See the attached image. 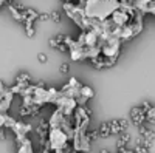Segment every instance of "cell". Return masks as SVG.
Segmentation results:
<instances>
[{
    "mask_svg": "<svg viewBox=\"0 0 155 153\" xmlns=\"http://www.w3.org/2000/svg\"><path fill=\"white\" fill-rule=\"evenodd\" d=\"M127 153H135V150H134V148H132V150H130V148H127Z\"/></svg>",
    "mask_w": 155,
    "mask_h": 153,
    "instance_id": "e575fe53",
    "label": "cell"
},
{
    "mask_svg": "<svg viewBox=\"0 0 155 153\" xmlns=\"http://www.w3.org/2000/svg\"><path fill=\"white\" fill-rule=\"evenodd\" d=\"M146 122L155 124V107H152V108L146 113Z\"/></svg>",
    "mask_w": 155,
    "mask_h": 153,
    "instance_id": "ffe728a7",
    "label": "cell"
},
{
    "mask_svg": "<svg viewBox=\"0 0 155 153\" xmlns=\"http://www.w3.org/2000/svg\"><path fill=\"white\" fill-rule=\"evenodd\" d=\"M34 27L33 23H25V34H27V37H33L34 36Z\"/></svg>",
    "mask_w": 155,
    "mask_h": 153,
    "instance_id": "44dd1931",
    "label": "cell"
},
{
    "mask_svg": "<svg viewBox=\"0 0 155 153\" xmlns=\"http://www.w3.org/2000/svg\"><path fill=\"white\" fill-rule=\"evenodd\" d=\"M37 60L41 62V63H47V62H48V56H47L45 53H39V54H37Z\"/></svg>",
    "mask_w": 155,
    "mask_h": 153,
    "instance_id": "d4e9b609",
    "label": "cell"
},
{
    "mask_svg": "<svg viewBox=\"0 0 155 153\" xmlns=\"http://www.w3.org/2000/svg\"><path fill=\"white\" fill-rule=\"evenodd\" d=\"M90 62H92V67L96 68V70H102V68H104V57H102V56H98L95 59H90Z\"/></svg>",
    "mask_w": 155,
    "mask_h": 153,
    "instance_id": "e0dca14e",
    "label": "cell"
},
{
    "mask_svg": "<svg viewBox=\"0 0 155 153\" xmlns=\"http://www.w3.org/2000/svg\"><path fill=\"white\" fill-rule=\"evenodd\" d=\"M36 133L39 136V144H41V147L47 142L48 139V133H50V125H48V121L42 119L41 122H39V125L36 127Z\"/></svg>",
    "mask_w": 155,
    "mask_h": 153,
    "instance_id": "52a82bcc",
    "label": "cell"
},
{
    "mask_svg": "<svg viewBox=\"0 0 155 153\" xmlns=\"http://www.w3.org/2000/svg\"><path fill=\"white\" fill-rule=\"evenodd\" d=\"M8 9H9V12H11V16H12V19H14V20H17V22H22V12L20 11H17L16 8H14V5H8Z\"/></svg>",
    "mask_w": 155,
    "mask_h": 153,
    "instance_id": "ac0fdd59",
    "label": "cell"
},
{
    "mask_svg": "<svg viewBox=\"0 0 155 153\" xmlns=\"http://www.w3.org/2000/svg\"><path fill=\"white\" fill-rule=\"evenodd\" d=\"M48 144H50V147H51L53 151H58V150H64V148H65L70 144V139H68L67 133L62 132L61 129H50Z\"/></svg>",
    "mask_w": 155,
    "mask_h": 153,
    "instance_id": "3957f363",
    "label": "cell"
},
{
    "mask_svg": "<svg viewBox=\"0 0 155 153\" xmlns=\"http://www.w3.org/2000/svg\"><path fill=\"white\" fill-rule=\"evenodd\" d=\"M130 119L135 127H141L146 121V113L141 110V107H134L130 110Z\"/></svg>",
    "mask_w": 155,
    "mask_h": 153,
    "instance_id": "9c48e42d",
    "label": "cell"
},
{
    "mask_svg": "<svg viewBox=\"0 0 155 153\" xmlns=\"http://www.w3.org/2000/svg\"><path fill=\"white\" fill-rule=\"evenodd\" d=\"M93 96H95L93 88H92V87H88V85H82V87H81V90H79V97L76 99L78 105H79V107H84V105H85Z\"/></svg>",
    "mask_w": 155,
    "mask_h": 153,
    "instance_id": "8992f818",
    "label": "cell"
},
{
    "mask_svg": "<svg viewBox=\"0 0 155 153\" xmlns=\"http://www.w3.org/2000/svg\"><path fill=\"white\" fill-rule=\"evenodd\" d=\"M85 3V0H79V5H84Z\"/></svg>",
    "mask_w": 155,
    "mask_h": 153,
    "instance_id": "d590c367",
    "label": "cell"
},
{
    "mask_svg": "<svg viewBox=\"0 0 155 153\" xmlns=\"http://www.w3.org/2000/svg\"><path fill=\"white\" fill-rule=\"evenodd\" d=\"M8 118H9V114H8V113H6V114H2V113H0V129H5Z\"/></svg>",
    "mask_w": 155,
    "mask_h": 153,
    "instance_id": "cb8c5ba5",
    "label": "cell"
},
{
    "mask_svg": "<svg viewBox=\"0 0 155 153\" xmlns=\"http://www.w3.org/2000/svg\"><path fill=\"white\" fill-rule=\"evenodd\" d=\"M50 20H53L54 23H61V14L58 11H51L50 12Z\"/></svg>",
    "mask_w": 155,
    "mask_h": 153,
    "instance_id": "7402d4cb",
    "label": "cell"
},
{
    "mask_svg": "<svg viewBox=\"0 0 155 153\" xmlns=\"http://www.w3.org/2000/svg\"><path fill=\"white\" fill-rule=\"evenodd\" d=\"M99 153H110V151H109L107 148H101V150H99Z\"/></svg>",
    "mask_w": 155,
    "mask_h": 153,
    "instance_id": "836d02e7",
    "label": "cell"
},
{
    "mask_svg": "<svg viewBox=\"0 0 155 153\" xmlns=\"http://www.w3.org/2000/svg\"><path fill=\"white\" fill-rule=\"evenodd\" d=\"M39 19L41 20H50V12H41V14H39Z\"/></svg>",
    "mask_w": 155,
    "mask_h": 153,
    "instance_id": "4dcf8cb0",
    "label": "cell"
},
{
    "mask_svg": "<svg viewBox=\"0 0 155 153\" xmlns=\"http://www.w3.org/2000/svg\"><path fill=\"white\" fill-rule=\"evenodd\" d=\"M12 99H14V94H12L9 90L2 97H0V113H2V114L8 113V110H9L11 104H12Z\"/></svg>",
    "mask_w": 155,
    "mask_h": 153,
    "instance_id": "30bf717a",
    "label": "cell"
},
{
    "mask_svg": "<svg viewBox=\"0 0 155 153\" xmlns=\"http://www.w3.org/2000/svg\"><path fill=\"white\" fill-rule=\"evenodd\" d=\"M58 49L61 51V53H68V46H67L65 43H61V45L58 46Z\"/></svg>",
    "mask_w": 155,
    "mask_h": 153,
    "instance_id": "f546056e",
    "label": "cell"
},
{
    "mask_svg": "<svg viewBox=\"0 0 155 153\" xmlns=\"http://www.w3.org/2000/svg\"><path fill=\"white\" fill-rule=\"evenodd\" d=\"M85 136H87V139H88L90 142H92V141H96V139L99 138L98 130H95V129H92V130H87V132H85Z\"/></svg>",
    "mask_w": 155,
    "mask_h": 153,
    "instance_id": "d6986e66",
    "label": "cell"
},
{
    "mask_svg": "<svg viewBox=\"0 0 155 153\" xmlns=\"http://www.w3.org/2000/svg\"><path fill=\"white\" fill-rule=\"evenodd\" d=\"M138 132H140V136L143 139H146V141H149V142L155 141V132L153 130L147 129V127H144V125H141V127H138Z\"/></svg>",
    "mask_w": 155,
    "mask_h": 153,
    "instance_id": "5bb4252c",
    "label": "cell"
},
{
    "mask_svg": "<svg viewBox=\"0 0 155 153\" xmlns=\"http://www.w3.org/2000/svg\"><path fill=\"white\" fill-rule=\"evenodd\" d=\"M54 105H56V108H59L64 114H65V116H73L74 110L78 108V102H76V99H71V97H67L64 94H59V97L54 102Z\"/></svg>",
    "mask_w": 155,
    "mask_h": 153,
    "instance_id": "277c9868",
    "label": "cell"
},
{
    "mask_svg": "<svg viewBox=\"0 0 155 153\" xmlns=\"http://www.w3.org/2000/svg\"><path fill=\"white\" fill-rule=\"evenodd\" d=\"M62 9L82 31H88L90 30V19L85 17V12H84V6L82 5H78V3H73V2H67V3H62Z\"/></svg>",
    "mask_w": 155,
    "mask_h": 153,
    "instance_id": "7a4b0ae2",
    "label": "cell"
},
{
    "mask_svg": "<svg viewBox=\"0 0 155 153\" xmlns=\"http://www.w3.org/2000/svg\"><path fill=\"white\" fill-rule=\"evenodd\" d=\"M64 118H65V114H64L59 108H56V110L53 111V114H51L50 121H48L50 129H59L61 124H62V121H64Z\"/></svg>",
    "mask_w": 155,
    "mask_h": 153,
    "instance_id": "8fae6325",
    "label": "cell"
},
{
    "mask_svg": "<svg viewBox=\"0 0 155 153\" xmlns=\"http://www.w3.org/2000/svg\"><path fill=\"white\" fill-rule=\"evenodd\" d=\"M54 40L59 42V43H64V40H65V36H64L62 33H58V34H54Z\"/></svg>",
    "mask_w": 155,
    "mask_h": 153,
    "instance_id": "83f0119b",
    "label": "cell"
},
{
    "mask_svg": "<svg viewBox=\"0 0 155 153\" xmlns=\"http://www.w3.org/2000/svg\"><path fill=\"white\" fill-rule=\"evenodd\" d=\"M5 3V0H0V8H2V5Z\"/></svg>",
    "mask_w": 155,
    "mask_h": 153,
    "instance_id": "8d00e7d4",
    "label": "cell"
},
{
    "mask_svg": "<svg viewBox=\"0 0 155 153\" xmlns=\"http://www.w3.org/2000/svg\"><path fill=\"white\" fill-rule=\"evenodd\" d=\"M76 153H82V151H76Z\"/></svg>",
    "mask_w": 155,
    "mask_h": 153,
    "instance_id": "f35d334b",
    "label": "cell"
},
{
    "mask_svg": "<svg viewBox=\"0 0 155 153\" xmlns=\"http://www.w3.org/2000/svg\"><path fill=\"white\" fill-rule=\"evenodd\" d=\"M48 45H50L51 48H54V49H58V46H59L61 43L54 40V37H51V39H48Z\"/></svg>",
    "mask_w": 155,
    "mask_h": 153,
    "instance_id": "f1b7e54d",
    "label": "cell"
},
{
    "mask_svg": "<svg viewBox=\"0 0 155 153\" xmlns=\"http://www.w3.org/2000/svg\"><path fill=\"white\" fill-rule=\"evenodd\" d=\"M98 135L99 138H109L110 136V127H109V122H102L98 129Z\"/></svg>",
    "mask_w": 155,
    "mask_h": 153,
    "instance_id": "2e32d148",
    "label": "cell"
},
{
    "mask_svg": "<svg viewBox=\"0 0 155 153\" xmlns=\"http://www.w3.org/2000/svg\"><path fill=\"white\" fill-rule=\"evenodd\" d=\"M150 108H152V105H150V102H149V100H144L143 104H141V110H143L144 113H147Z\"/></svg>",
    "mask_w": 155,
    "mask_h": 153,
    "instance_id": "4316f807",
    "label": "cell"
},
{
    "mask_svg": "<svg viewBox=\"0 0 155 153\" xmlns=\"http://www.w3.org/2000/svg\"><path fill=\"white\" fill-rule=\"evenodd\" d=\"M109 127H110V135H121L127 130L129 122L127 119H113L109 122Z\"/></svg>",
    "mask_w": 155,
    "mask_h": 153,
    "instance_id": "ba28073f",
    "label": "cell"
},
{
    "mask_svg": "<svg viewBox=\"0 0 155 153\" xmlns=\"http://www.w3.org/2000/svg\"><path fill=\"white\" fill-rule=\"evenodd\" d=\"M36 19H39V12L36 9H31V8H25V11L22 12V22H23V25L25 23H34Z\"/></svg>",
    "mask_w": 155,
    "mask_h": 153,
    "instance_id": "4fadbf2b",
    "label": "cell"
},
{
    "mask_svg": "<svg viewBox=\"0 0 155 153\" xmlns=\"http://www.w3.org/2000/svg\"><path fill=\"white\" fill-rule=\"evenodd\" d=\"M130 139H132L130 133H127V132L121 133L118 141H116V148H127V144L130 142Z\"/></svg>",
    "mask_w": 155,
    "mask_h": 153,
    "instance_id": "9a60e30c",
    "label": "cell"
},
{
    "mask_svg": "<svg viewBox=\"0 0 155 153\" xmlns=\"http://www.w3.org/2000/svg\"><path fill=\"white\" fill-rule=\"evenodd\" d=\"M135 153H150V150H147L146 147H143V145H135Z\"/></svg>",
    "mask_w": 155,
    "mask_h": 153,
    "instance_id": "484cf974",
    "label": "cell"
},
{
    "mask_svg": "<svg viewBox=\"0 0 155 153\" xmlns=\"http://www.w3.org/2000/svg\"><path fill=\"white\" fill-rule=\"evenodd\" d=\"M116 153H127V148H116Z\"/></svg>",
    "mask_w": 155,
    "mask_h": 153,
    "instance_id": "d6a6232c",
    "label": "cell"
},
{
    "mask_svg": "<svg viewBox=\"0 0 155 153\" xmlns=\"http://www.w3.org/2000/svg\"><path fill=\"white\" fill-rule=\"evenodd\" d=\"M6 139V133H5V129H0V141H5Z\"/></svg>",
    "mask_w": 155,
    "mask_h": 153,
    "instance_id": "1f68e13d",
    "label": "cell"
},
{
    "mask_svg": "<svg viewBox=\"0 0 155 153\" xmlns=\"http://www.w3.org/2000/svg\"><path fill=\"white\" fill-rule=\"evenodd\" d=\"M31 124H27V122H22V121H16L14 122V125L11 127V130L14 132V135H16V141H20V139H23V138H27L28 136V133L31 132Z\"/></svg>",
    "mask_w": 155,
    "mask_h": 153,
    "instance_id": "5b68a950",
    "label": "cell"
},
{
    "mask_svg": "<svg viewBox=\"0 0 155 153\" xmlns=\"http://www.w3.org/2000/svg\"><path fill=\"white\" fill-rule=\"evenodd\" d=\"M82 6L87 19L102 22L109 19L116 8H120V0H85Z\"/></svg>",
    "mask_w": 155,
    "mask_h": 153,
    "instance_id": "6da1fadb",
    "label": "cell"
},
{
    "mask_svg": "<svg viewBox=\"0 0 155 153\" xmlns=\"http://www.w3.org/2000/svg\"><path fill=\"white\" fill-rule=\"evenodd\" d=\"M59 71H61V74H68L70 73V63H62V65L59 67Z\"/></svg>",
    "mask_w": 155,
    "mask_h": 153,
    "instance_id": "603a6c76",
    "label": "cell"
},
{
    "mask_svg": "<svg viewBox=\"0 0 155 153\" xmlns=\"http://www.w3.org/2000/svg\"><path fill=\"white\" fill-rule=\"evenodd\" d=\"M61 2H62V3H67V2H70V0H61Z\"/></svg>",
    "mask_w": 155,
    "mask_h": 153,
    "instance_id": "74e56055",
    "label": "cell"
},
{
    "mask_svg": "<svg viewBox=\"0 0 155 153\" xmlns=\"http://www.w3.org/2000/svg\"><path fill=\"white\" fill-rule=\"evenodd\" d=\"M39 113H41V107H36V105H20V108H19L20 116L34 118V116H39Z\"/></svg>",
    "mask_w": 155,
    "mask_h": 153,
    "instance_id": "7c38bea8",
    "label": "cell"
}]
</instances>
